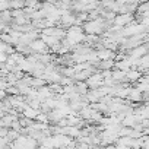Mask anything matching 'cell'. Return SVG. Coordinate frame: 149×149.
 Listing matches in <instances>:
<instances>
[{
  "label": "cell",
  "mask_w": 149,
  "mask_h": 149,
  "mask_svg": "<svg viewBox=\"0 0 149 149\" xmlns=\"http://www.w3.org/2000/svg\"><path fill=\"white\" fill-rule=\"evenodd\" d=\"M133 21H134V16L132 13H123V15H116L113 19V24H114V26L124 28L126 25H129Z\"/></svg>",
  "instance_id": "1"
},
{
  "label": "cell",
  "mask_w": 149,
  "mask_h": 149,
  "mask_svg": "<svg viewBox=\"0 0 149 149\" xmlns=\"http://www.w3.org/2000/svg\"><path fill=\"white\" fill-rule=\"evenodd\" d=\"M28 47H29V50H32V51H35V53H40V54H41V53H47V50H48V47L42 42V40H38V38L34 40Z\"/></svg>",
  "instance_id": "2"
},
{
  "label": "cell",
  "mask_w": 149,
  "mask_h": 149,
  "mask_svg": "<svg viewBox=\"0 0 149 149\" xmlns=\"http://www.w3.org/2000/svg\"><path fill=\"white\" fill-rule=\"evenodd\" d=\"M22 113H24V117L25 118H29V120H35L37 118V116L40 114V110H37V108H31V107H25L24 110H22Z\"/></svg>",
  "instance_id": "3"
},
{
  "label": "cell",
  "mask_w": 149,
  "mask_h": 149,
  "mask_svg": "<svg viewBox=\"0 0 149 149\" xmlns=\"http://www.w3.org/2000/svg\"><path fill=\"white\" fill-rule=\"evenodd\" d=\"M140 78V72L133 69V70H127L126 72V79L124 81H129V82H137Z\"/></svg>",
  "instance_id": "4"
},
{
  "label": "cell",
  "mask_w": 149,
  "mask_h": 149,
  "mask_svg": "<svg viewBox=\"0 0 149 149\" xmlns=\"http://www.w3.org/2000/svg\"><path fill=\"white\" fill-rule=\"evenodd\" d=\"M100 63H101V64H100V69H102V70H110V69L114 66V61H113L111 58H108V60H101Z\"/></svg>",
  "instance_id": "5"
}]
</instances>
